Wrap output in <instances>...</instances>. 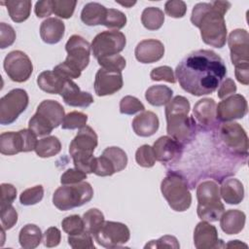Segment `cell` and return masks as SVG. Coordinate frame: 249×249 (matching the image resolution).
<instances>
[{
	"instance_id": "6da1fadb",
	"label": "cell",
	"mask_w": 249,
	"mask_h": 249,
	"mask_svg": "<svg viewBox=\"0 0 249 249\" xmlns=\"http://www.w3.org/2000/svg\"><path fill=\"white\" fill-rule=\"evenodd\" d=\"M226 75L224 60L211 50H197L188 53L175 69V78L181 88L196 96L214 92Z\"/></svg>"
},
{
	"instance_id": "7a4b0ae2",
	"label": "cell",
	"mask_w": 249,
	"mask_h": 249,
	"mask_svg": "<svg viewBox=\"0 0 249 249\" xmlns=\"http://www.w3.org/2000/svg\"><path fill=\"white\" fill-rule=\"evenodd\" d=\"M231 4L228 1L197 3L191 16L192 23L199 28L202 41L214 48H223L227 41L225 15Z\"/></svg>"
},
{
	"instance_id": "3957f363",
	"label": "cell",
	"mask_w": 249,
	"mask_h": 249,
	"mask_svg": "<svg viewBox=\"0 0 249 249\" xmlns=\"http://www.w3.org/2000/svg\"><path fill=\"white\" fill-rule=\"evenodd\" d=\"M190 107L189 100L182 95L172 98L165 107L167 134L182 145L190 143L196 131V123L189 116Z\"/></svg>"
},
{
	"instance_id": "277c9868",
	"label": "cell",
	"mask_w": 249,
	"mask_h": 249,
	"mask_svg": "<svg viewBox=\"0 0 249 249\" xmlns=\"http://www.w3.org/2000/svg\"><path fill=\"white\" fill-rule=\"evenodd\" d=\"M97 144V134L90 126L86 125L80 128L69 145V154L76 168L87 174L94 172L95 157H93V152Z\"/></svg>"
},
{
	"instance_id": "5b68a950",
	"label": "cell",
	"mask_w": 249,
	"mask_h": 249,
	"mask_svg": "<svg viewBox=\"0 0 249 249\" xmlns=\"http://www.w3.org/2000/svg\"><path fill=\"white\" fill-rule=\"evenodd\" d=\"M196 198V213L202 221L216 222L225 212V206L220 198V188L212 180L203 181L197 186Z\"/></svg>"
},
{
	"instance_id": "8992f818",
	"label": "cell",
	"mask_w": 249,
	"mask_h": 249,
	"mask_svg": "<svg viewBox=\"0 0 249 249\" xmlns=\"http://www.w3.org/2000/svg\"><path fill=\"white\" fill-rule=\"evenodd\" d=\"M160 191L168 205L177 212L186 211L192 203V195L186 179L179 173L170 172L161 181Z\"/></svg>"
},
{
	"instance_id": "52a82bcc",
	"label": "cell",
	"mask_w": 249,
	"mask_h": 249,
	"mask_svg": "<svg viewBox=\"0 0 249 249\" xmlns=\"http://www.w3.org/2000/svg\"><path fill=\"white\" fill-rule=\"evenodd\" d=\"M93 196V189L88 182L63 185L57 188L53 196V205L62 211L79 207L89 202Z\"/></svg>"
},
{
	"instance_id": "ba28073f",
	"label": "cell",
	"mask_w": 249,
	"mask_h": 249,
	"mask_svg": "<svg viewBox=\"0 0 249 249\" xmlns=\"http://www.w3.org/2000/svg\"><path fill=\"white\" fill-rule=\"evenodd\" d=\"M90 49L89 43L80 35H72L68 39L65 45L67 57L62 64L74 78H79L89 65Z\"/></svg>"
},
{
	"instance_id": "9c48e42d",
	"label": "cell",
	"mask_w": 249,
	"mask_h": 249,
	"mask_svg": "<svg viewBox=\"0 0 249 249\" xmlns=\"http://www.w3.org/2000/svg\"><path fill=\"white\" fill-rule=\"evenodd\" d=\"M218 138L228 152L234 156H248V136L244 128L234 122H225L219 127Z\"/></svg>"
},
{
	"instance_id": "30bf717a",
	"label": "cell",
	"mask_w": 249,
	"mask_h": 249,
	"mask_svg": "<svg viewBox=\"0 0 249 249\" xmlns=\"http://www.w3.org/2000/svg\"><path fill=\"white\" fill-rule=\"evenodd\" d=\"M37 142V135L29 128H23L17 132H3L0 135V152L6 156L30 152L35 150Z\"/></svg>"
},
{
	"instance_id": "8fae6325",
	"label": "cell",
	"mask_w": 249,
	"mask_h": 249,
	"mask_svg": "<svg viewBox=\"0 0 249 249\" xmlns=\"http://www.w3.org/2000/svg\"><path fill=\"white\" fill-rule=\"evenodd\" d=\"M29 97L26 90L14 89L0 99V124H13L28 106Z\"/></svg>"
},
{
	"instance_id": "7c38bea8",
	"label": "cell",
	"mask_w": 249,
	"mask_h": 249,
	"mask_svg": "<svg viewBox=\"0 0 249 249\" xmlns=\"http://www.w3.org/2000/svg\"><path fill=\"white\" fill-rule=\"evenodd\" d=\"M126 44L125 36L118 30H106L98 33L91 42V51L93 56L100 57L119 54Z\"/></svg>"
},
{
	"instance_id": "4fadbf2b",
	"label": "cell",
	"mask_w": 249,
	"mask_h": 249,
	"mask_svg": "<svg viewBox=\"0 0 249 249\" xmlns=\"http://www.w3.org/2000/svg\"><path fill=\"white\" fill-rule=\"evenodd\" d=\"M95 241L105 248H118L125 244L130 237V231L126 225L105 221L100 229L93 234Z\"/></svg>"
},
{
	"instance_id": "5bb4252c",
	"label": "cell",
	"mask_w": 249,
	"mask_h": 249,
	"mask_svg": "<svg viewBox=\"0 0 249 249\" xmlns=\"http://www.w3.org/2000/svg\"><path fill=\"white\" fill-rule=\"evenodd\" d=\"M3 66L8 77L17 83L27 81L33 72L31 59L21 51L10 52L4 59Z\"/></svg>"
},
{
	"instance_id": "9a60e30c",
	"label": "cell",
	"mask_w": 249,
	"mask_h": 249,
	"mask_svg": "<svg viewBox=\"0 0 249 249\" xmlns=\"http://www.w3.org/2000/svg\"><path fill=\"white\" fill-rule=\"evenodd\" d=\"M248 111V105L245 97L234 93L224 98L216 106V119L221 122H231L236 119H242Z\"/></svg>"
},
{
	"instance_id": "2e32d148",
	"label": "cell",
	"mask_w": 249,
	"mask_h": 249,
	"mask_svg": "<svg viewBox=\"0 0 249 249\" xmlns=\"http://www.w3.org/2000/svg\"><path fill=\"white\" fill-rule=\"evenodd\" d=\"M124 85L121 71L100 68L94 79V91L98 96L111 95L119 91Z\"/></svg>"
},
{
	"instance_id": "e0dca14e",
	"label": "cell",
	"mask_w": 249,
	"mask_h": 249,
	"mask_svg": "<svg viewBox=\"0 0 249 249\" xmlns=\"http://www.w3.org/2000/svg\"><path fill=\"white\" fill-rule=\"evenodd\" d=\"M231 63L236 66L249 63V35L245 29L232 30L228 38Z\"/></svg>"
},
{
	"instance_id": "ac0fdd59",
	"label": "cell",
	"mask_w": 249,
	"mask_h": 249,
	"mask_svg": "<svg viewBox=\"0 0 249 249\" xmlns=\"http://www.w3.org/2000/svg\"><path fill=\"white\" fill-rule=\"evenodd\" d=\"M153 150L155 153L156 160L164 164L174 163L182 156L183 145L172 137L165 135L158 138L155 141Z\"/></svg>"
},
{
	"instance_id": "d6986e66",
	"label": "cell",
	"mask_w": 249,
	"mask_h": 249,
	"mask_svg": "<svg viewBox=\"0 0 249 249\" xmlns=\"http://www.w3.org/2000/svg\"><path fill=\"white\" fill-rule=\"evenodd\" d=\"M194 244L197 249L225 247L223 240L218 237L217 229L207 221H201L196 226L194 231Z\"/></svg>"
},
{
	"instance_id": "ffe728a7",
	"label": "cell",
	"mask_w": 249,
	"mask_h": 249,
	"mask_svg": "<svg viewBox=\"0 0 249 249\" xmlns=\"http://www.w3.org/2000/svg\"><path fill=\"white\" fill-rule=\"evenodd\" d=\"M216 106L213 98H202L195 104L193 118L203 130H209L215 124Z\"/></svg>"
},
{
	"instance_id": "44dd1931",
	"label": "cell",
	"mask_w": 249,
	"mask_h": 249,
	"mask_svg": "<svg viewBox=\"0 0 249 249\" xmlns=\"http://www.w3.org/2000/svg\"><path fill=\"white\" fill-rule=\"evenodd\" d=\"M134 54L141 63L157 62L164 54V46L157 39H146L137 44Z\"/></svg>"
},
{
	"instance_id": "7402d4cb",
	"label": "cell",
	"mask_w": 249,
	"mask_h": 249,
	"mask_svg": "<svg viewBox=\"0 0 249 249\" xmlns=\"http://www.w3.org/2000/svg\"><path fill=\"white\" fill-rule=\"evenodd\" d=\"M60 95L67 105L73 107L86 108L93 103L92 95L88 91H82L72 80L66 82Z\"/></svg>"
},
{
	"instance_id": "603a6c76",
	"label": "cell",
	"mask_w": 249,
	"mask_h": 249,
	"mask_svg": "<svg viewBox=\"0 0 249 249\" xmlns=\"http://www.w3.org/2000/svg\"><path fill=\"white\" fill-rule=\"evenodd\" d=\"M160 126L158 116L152 111H143L132 121V128L135 134L141 137L154 135Z\"/></svg>"
},
{
	"instance_id": "cb8c5ba5",
	"label": "cell",
	"mask_w": 249,
	"mask_h": 249,
	"mask_svg": "<svg viewBox=\"0 0 249 249\" xmlns=\"http://www.w3.org/2000/svg\"><path fill=\"white\" fill-rule=\"evenodd\" d=\"M36 113L45 119L53 128L60 125L65 117L62 105L53 99L43 100L37 107Z\"/></svg>"
},
{
	"instance_id": "d4e9b609",
	"label": "cell",
	"mask_w": 249,
	"mask_h": 249,
	"mask_svg": "<svg viewBox=\"0 0 249 249\" xmlns=\"http://www.w3.org/2000/svg\"><path fill=\"white\" fill-rule=\"evenodd\" d=\"M68 80L70 79L63 77L54 70H46L40 73L37 77V85L47 93L60 94Z\"/></svg>"
},
{
	"instance_id": "484cf974",
	"label": "cell",
	"mask_w": 249,
	"mask_h": 249,
	"mask_svg": "<svg viewBox=\"0 0 249 249\" xmlns=\"http://www.w3.org/2000/svg\"><path fill=\"white\" fill-rule=\"evenodd\" d=\"M64 22L56 18H48L40 25L41 39L47 44H56L64 36Z\"/></svg>"
},
{
	"instance_id": "4316f807",
	"label": "cell",
	"mask_w": 249,
	"mask_h": 249,
	"mask_svg": "<svg viewBox=\"0 0 249 249\" xmlns=\"http://www.w3.org/2000/svg\"><path fill=\"white\" fill-rule=\"evenodd\" d=\"M220 226L222 231L227 234H237L239 233L246 221L245 213L238 209H230L222 214L220 217Z\"/></svg>"
},
{
	"instance_id": "83f0119b",
	"label": "cell",
	"mask_w": 249,
	"mask_h": 249,
	"mask_svg": "<svg viewBox=\"0 0 249 249\" xmlns=\"http://www.w3.org/2000/svg\"><path fill=\"white\" fill-rule=\"evenodd\" d=\"M220 188V196L228 204H238L244 198L243 184L236 178L225 179Z\"/></svg>"
},
{
	"instance_id": "f1b7e54d",
	"label": "cell",
	"mask_w": 249,
	"mask_h": 249,
	"mask_svg": "<svg viewBox=\"0 0 249 249\" xmlns=\"http://www.w3.org/2000/svg\"><path fill=\"white\" fill-rule=\"evenodd\" d=\"M107 9L97 2H89L86 4L81 12L82 21L89 26L103 24L105 21Z\"/></svg>"
},
{
	"instance_id": "f546056e",
	"label": "cell",
	"mask_w": 249,
	"mask_h": 249,
	"mask_svg": "<svg viewBox=\"0 0 249 249\" xmlns=\"http://www.w3.org/2000/svg\"><path fill=\"white\" fill-rule=\"evenodd\" d=\"M1 4L6 5L10 18L17 23L26 20L30 16L32 6L30 0H10Z\"/></svg>"
},
{
	"instance_id": "4dcf8cb0",
	"label": "cell",
	"mask_w": 249,
	"mask_h": 249,
	"mask_svg": "<svg viewBox=\"0 0 249 249\" xmlns=\"http://www.w3.org/2000/svg\"><path fill=\"white\" fill-rule=\"evenodd\" d=\"M18 241L24 249H34L42 241L41 229L34 224H27L23 226L18 234Z\"/></svg>"
},
{
	"instance_id": "1f68e13d",
	"label": "cell",
	"mask_w": 249,
	"mask_h": 249,
	"mask_svg": "<svg viewBox=\"0 0 249 249\" xmlns=\"http://www.w3.org/2000/svg\"><path fill=\"white\" fill-rule=\"evenodd\" d=\"M173 90L164 85L151 86L145 92L146 100L153 106L166 105L172 98Z\"/></svg>"
},
{
	"instance_id": "d6a6232c",
	"label": "cell",
	"mask_w": 249,
	"mask_h": 249,
	"mask_svg": "<svg viewBox=\"0 0 249 249\" xmlns=\"http://www.w3.org/2000/svg\"><path fill=\"white\" fill-rule=\"evenodd\" d=\"M60 150L61 143L56 136H46L38 140L34 151L40 158H51L57 155Z\"/></svg>"
},
{
	"instance_id": "836d02e7",
	"label": "cell",
	"mask_w": 249,
	"mask_h": 249,
	"mask_svg": "<svg viewBox=\"0 0 249 249\" xmlns=\"http://www.w3.org/2000/svg\"><path fill=\"white\" fill-rule=\"evenodd\" d=\"M141 22L148 30H158L164 22V14L158 7L145 8L141 15Z\"/></svg>"
},
{
	"instance_id": "e575fe53",
	"label": "cell",
	"mask_w": 249,
	"mask_h": 249,
	"mask_svg": "<svg viewBox=\"0 0 249 249\" xmlns=\"http://www.w3.org/2000/svg\"><path fill=\"white\" fill-rule=\"evenodd\" d=\"M83 221L85 225V231L89 232L90 234H94L100 227L103 225L104 215L97 208H90L83 215Z\"/></svg>"
},
{
	"instance_id": "d590c367",
	"label": "cell",
	"mask_w": 249,
	"mask_h": 249,
	"mask_svg": "<svg viewBox=\"0 0 249 249\" xmlns=\"http://www.w3.org/2000/svg\"><path fill=\"white\" fill-rule=\"evenodd\" d=\"M102 155H104L111 160V162L114 164L116 172H120L126 167L127 156L125 152L120 147H108L103 151Z\"/></svg>"
},
{
	"instance_id": "8d00e7d4",
	"label": "cell",
	"mask_w": 249,
	"mask_h": 249,
	"mask_svg": "<svg viewBox=\"0 0 249 249\" xmlns=\"http://www.w3.org/2000/svg\"><path fill=\"white\" fill-rule=\"evenodd\" d=\"M88 122V116L82 112L73 111L65 115L61 127L63 129H76V128H82L87 125Z\"/></svg>"
},
{
	"instance_id": "74e56055",
	"label": "cell",
	"mask_w": 249,
	"mask_h": 249,
	"mask_svg": "<svg viewBox=\"0 0 249 249\" xmlns=\"http://www.w3.org/2000/svg\"><path fill=\"white\" fill-rule=\"evenodd\" d=\"M44 196V188L42 185H36L34 187L24 190L19 196V201L22 205L29 206L34 205L42 200Z\"/></svg>"
},
{
	"instance_id": "f35d334b",
	"label": "cell",
	"mask_w": 249,
	"mask_h": 249,
	"mask_svg": "<svg viewBox=\"0 0 249 249\" xmlns=\"http://www.w3.org/2000/svg\"><path fill=\"white\" fill-rule=\"evenodd\" d=\"M145 111L143 103L132 95H126L120 101V112L124 115H133L138 112Z\"/></svg>"
},
{
	"instance_id": "ab89813d",
	"label": "cell",
	"mask_w": 249,
	"mask_h": 249,
	"mask_svg": "<svg viewBox=\"0 0 249 249\" xmlns=\"http://www.w3.org/2000/svg\"><path fill=\"white\" fill-rule=\"evenodd\" d=\"M125 24L126 17L123 12L116 9H107L105 21L103 23L104 26L110 29L119 30L122 29Z\"/></svg>"
},
{
	"instance_id": "60d3db41",
	"label": "cell",
	"mask_w": 249,
	"mask_h": 249,
	"mask_svg": "<svg viewBox=\"0 0 249 249\" xmlns=\"http://www.w3.org/2000/svg\"><path fill=\"white\" fill-rule=\"evenodd\" d=\"M62 230L68 233V235L79 234L85 231V225L83 218L79 215H70L65 217L61 222Z\"/></svg>"
},
{
	"instance_id": "b9f144b4",
	"label": "cell",
	"mask_w": 249,
	"mask_h": 249,
	"mask_svg": "<svg viewBox=\"0 0 249 249\" xmlns=\"http://www.w3.org/2000/svg\"><path fill=\"white\" fill-rule=\"evenodd\" d=\"M68 244L73 249H94L95 248L93 244L92 234H90L87 231H84L79 234L69 235Z\"/></svg>"
},
{
	"instance_id": "7bdbcfd3",
	"label": "cell",
	"mask_w": 249,
	"mask_h": 249,
	"mask_svg": "<svg viewBox=\"0 0 249 249\" xmlns=\"http://www.w3.org/2000/svg\"><path fill=\"white\" fill-rule=\"evenodd\" d=\"M135 160L142 167H152L155 165L156 157L153 147L145 144L140 146L135 153Z\"/></svg>"
},
{
	"instance_id": "ee69618b",
	"label": "cell",
	"mask_w": 249,
	"mask_h": 249,
	"mask_svg": "<svg viewBox=\"0 0 249 249\" xmlns=\"http://www.w3.org/2000/svg\"><path fill=\"white\" fill-rule=\"evenodd\" d=\"M77 1L53 0V13L61 18H70L73 16Z\"/></svg>"
},
{
	"instance_id": "f6af8a7d",
	"label": "cell",
	"mask_w": 249,
	"mask_h": 249,
	"mask_svg": "<svg viewBox=\"0 0 249 249\" xmlns=\"http://www.w3.org/2000/svg\"><path fill=\"white\" fill-rule=\"evenodd\" d=\"M98 64L101 66V68L106 69H112L117 71H123L126 65V61L124 56L121 54H114L109 56L100 57L97 59Z\"/></svg>"
},
{
	"instance_id": "bcb514c9",
	"label": "cell",
	"mask_w": 249,
	"mask_h": 249,
	"mask_svg": "<svg viewBox=\"0 0 249 249\" xmlns=\"http://www.w3.org/2000/svg\"><path fill=\"white\" fill-rule=\"evenodd\" d=\"M93 173L101 177L111 176L116 173V169L111 160L104 155H101L100 157L95 158V168Z\"/></svg>"
},
{
	"instance_id": "7dc6e473",
	"label": "cell",
	"mask_w": 249,
	"mask_h": 249,
	"mask_svg": "<svg viewBox=\"0 0 249 249\" xmlns=\"http://www.w3.org/2000/svg\"><path fill=\"white\" fill-rule=\"evenodd\" d=\"M1 228L6 230L12 229L18 222V212L11 204L4 208H0Z\"/></svg>"
},
{
	"instance_id": "c3c4849f",
	"label": "cell",
	"mask_w": 249,
	"mask_h": 249,
	"mask_svg": "<svg viewBox=\"0 0 249 249\" xmlns=\"http://www.w3.org/2000/svg\"><path fill=\"white\" fill-rule=\"evenodd\" d=\"M165 14L174 18H183L187 12V5L182 0H169L164 5Z\"/></svg>"
},
{
	"instance_id": "681fc988",
	"label": "cell",
	"mask_w": 249,
	"mask_h": 249,
	"mask_svg": "<svg viewBox=\"0 0 249 249\" xmlns=\"http://www.w3.org/2000/svg\"><path fill=\"white\" fill-rule=\"evenodd\" d=\"M150 78L153 81H165L171 84H174L176 82V78L174 76L172 68L166 65L154 68L150 73Z\"/></svg>"
},
{
	"instance_id": "f907efd6",
	"label": "cell",
	"mask_w": 249,
	"mask_h": 249,
	"mask_svg": "<svg viewBox=\"0 0 249 249\" xmlns=\"http://www.w3.org/2000/svg\"><path fill=\"white\" fill-rule=\"evenodd\" d=\"M87 179V173L78 168H68L60 177L62 185H73Z\"/></svg>"
},
{
	"instance_id": "816d5d0a",
	"label": "cell",
	"mask_w": 249,
	"mask_h": 249,
	"mask_svg": "<svg viewBox=\"0 0 249 249\" xmlns=\"http://www.w3.org/2000/svg\"><path fill=\"white\" fill-rule=\"evenodd\" d=\"M145 248H180L177 238L173 235H163L157 240H151L145 245Z\"/></svg>"
},
{
	"instance_id": "f5cc1de1",
	"label": "cell",
	"mask_w": 249,
	"mask_h": 249,
	"mask_svg": "<svg viewBox=\"0 0 249 249\" xmlns=\"http://www.w3.org/2000/svg\"><path fill=\"white\" fill-rule=\"evenodd\" d=\"M15 40H16L15 29L11 25L5 22H1L0 23V48L6 49L7 47H10L11 45L14 44Z\"/></svg>"
},
{
	"instance_id": "db71d44e",
	"label": "cell",
	"mask_w": 249,
	"mask_h": 249,
	"mask_svg": "<svg viewBox=\"0 0 249 249\" xmlns=\"http://www.w3.org/2000/svg\"><path fill=\"white\" fill-rule=\"evenodd\" d=\"M17 197V189L8 183L1 184V200L0 208H4L8 205H11Z\"/></svg>"
},
{
	"instance_id": "11a10c76",
	"label": "cell",
	"mask_w": 249,
	"mask_h": 249,
	"mask_svg": "<svg viewBox=\"0 0 249 249\" xmlns=\"http://www.w3.org/2000/svg\"><path fill=\"white\" fill-rule=\"evenodd\" d=\"M60 240H61V232L57 228L50 227L49 229L46 230L43 236L44 245L46 247L48 248L55 247L60 243Z\"/></svg>"
},
{
	"instance_id": "9f6ffc18",
	"label": "cell",
	"mask_w": 249,
	"mask_h": 249,
	"mask_svg": "<svg viewBox=\"0 0 249 249\" xmlns=\"http://www.w3.org/2000/svg\"><path fill=\"white\" fill-rule=\"evenodd\" d=\"M236 92V86L232 79L227 78L223 83L220 85V88L218 89V97L220 99H224L231 94H234Z\"/></svg>"
},
{
	"instance_id": "6f0895ef",
	"label": "cell",
	"mask_w": 249,
	"mask_h": 249,
	"mask_svg": "<svg viewBox=\"0 0 249 249\" xmlns=\"http://www.w3.org/2000/svg\"><path fill=\"white\" fill-rule=\"evenodd\" d=\"M34 12L38 18H47L53 13V0H42L35 4Z\"/></svg>"
},
{
	"instance_id": "680465c9",
	"label": "cell",
	"mask_w": 249,
	"mask_h": 249,
	"mask_svg": "<svg viewBox=\"0 0 249 249\" xmlns=\"http://www.w3.org/2000/svg\"><path fill=\"white\" fill-rule=\"evenodd\" d=\"M235 78L244 86H247L249 84V63L246 64H240L235 66Z\"/></svg>"
},
{
	"instance_id": "91938a15",
	"label": "cell",
	"mask_w": 249,
	"mask_h": 249,
	"mask_svg": "<svg viewBox=\"0 0 249 249\" xmlns=\"http://www.w3.org/2000/svg\"><path fill=\"white\" fill-rule=\"evenodd\" d=\"M247 248V244L240 242L239 240H231L228 244H225V247H233V248H240V247Z\"/></svg>"
},
{
	"instance_id": "94428289",
	"label": "cell",
	"mask_w": 249,
	"mask_h": 249,
	"mask_svg": "<svg viewBox=\"0 0 249 249\" xmlns=\"http://www.w3.org/2000/svg\"><path fill=\"white\" fill-rule=\"evenodd\" d=\"M120 5H122V6H124V7H127V8H130V7H132L133 5H135L136 4V2L135 1H126V2H118Z\"/></svg>"
}]
</instances>
